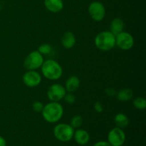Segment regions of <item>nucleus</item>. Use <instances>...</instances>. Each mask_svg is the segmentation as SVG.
<instances>
[{"label":"nucleus","instance_id":"3","mask_svg":"<svg viewBox=\"0 0 146 146\" xmlns=\"http://www.w3.org/2000/svg\"><path fill=\"white\" fill-rule=\"evenodd\" d=\"M96 46L102 51H109L115 46V36L110 31L98 33L94 39Z\"/></svg>","mask_w":146,"mask_h":146},{"label":"nucleus","instance_id":"9","mask_svg":"<svg viewBox=\"0 0 146 146\" xmlns=\"http://www.w3.org/2000/svg\"><path fill=\"white\" fill-rule=\"evenodd\" d=\"M66 94V90L64 86L59 84L51 85L47 91V97L51 101L59 102L64 99V96Z\"/></svg>","mask_w":146,"mask_h":146},{"label":"nucleus","instance_id":"12","mask_svg":"<svg viewBox=\"0 0 146 146\" xmlns=\"http://www.w3.org/2000/svg\"><path fill=\"white\" fill-rule=\"evenodd\" d=\"M75 141L78 145H86L90 141V135L86 130L78 129L74 131V137Z\"/></svg>","mask_w":146,"mask_h":146},{"label":"nucleus","instance_id":"17","mask_svg":"<svg viewBox=\"0 0 146 146\" xmlns=\"http://www.w3.org/2000/svg\"><path fill=\"white\" fill-rule=\"evenodd\" d=\"M116 97L118 100L122 102H126L131 100L133 96V91L131 88H123L117 92Z\"/></svg>","mask_w":146,"mask_h":146},{"label":"nucleus","instance_id":"1","mask_svg":"<svg viewBox=\"0 0 146 146\" xmlns=\"http://www.w3.org/2000/svg\"><path fill=\"white\" fill-rule=\"evenodd\" d=\"M41 115L46 122L55 123L58 122L64 115V108L59 102L51 101L44 106Z\"/></svg>","mask_w":146,"mask_h":146},{"label":"nucleus","instance_id":"13","mask_svg":"<svg viewBox=\"0 0 146 146\" xmlns=\"http://www.w3.org/2000/svg\"><path fill=\"white\" fill-rule=\"evenodd\" d=\"M76 37L75 35L71 31H66L63 34L61 38V42L63 46L65 48L69 49L73 48L76 44Z\"/></svg>","mask_w":146,"mask_h":146},{"label":"nucleus","instance_id":"27","mask_svg":"<svg viewBox=\"0 0 146 146\" xmlns=\"http://www.w3.org/2000/svg\"><path fill=\"white\" fill-rule=\"evenodd\" d=\"M121 146H123V145H121Z\"/></svg>","mask_w":146,"mask_h":146},{"label":"nucleus","instance_id":"26","mask_svg":"<svg viewBox=\"0 0 146 146\" xmlns=\"http://www.w3.org/2000/svg\"><path fill=\"white\" fill-rule=\"evenodd\" d=\"M0 146H7V141L2 136H0Z\"/></svg>","mask_w":146,"mask_h":146},{"label":"nucleus","instance_id":"22","mask_svg":"<svg viewBox=\"0 0 146 146\" xmlns=\"http://www.w3.org/2000/svg\"><path fill=\"white\" fill-rule=\"evenodd\" d=\"M64 99L65 100V101L66 103L69 104H73L75 103L76 101V97L75 96L73 95L72 93H68V94H66V95L64 96Z\"/></svg>","mask_w":146,"mask_h":146},{"label":"nucleus","instance_id":"5","mask_svg":"<svg viewBox=\"0 0 146 146\" xmlns=\"http://www.w3.org/2000/svg\"><path fill=\"white\" fill-rule=\"evenodd\" d=\"M44 56L38 51L30 52L24 61V66L27 70H36L41 68L44 63Z\"/></svg>","mask_w":146,"mask_h":146},{"label":"nucleus","instance_id":"20","mask_svg":"<svg viewBox=\"0 0 146 146\" xmlns=\"http://www.w3.org/2000/svg\"><path fill=\"white\" fill-rule=\"evenodd\" d=\"M37 51L40 53L42 55H47V54H49L52 51V48H51V46L50 44H46V43H44V44H41V45L38 46V48Z\"/></svg>","mask_w":146,"mask_h":146},{"label":"nucleus","instance_id":"16","mask_svg":"<svg viewBox=\"0 0 146 146\" xmlns=\"http://www.w3.org/2000/svg\"><path fill=\"white\" fill-rule=\"evenodd\" d=\"M114 122L116 125V127H118L120 128H126L128 125H129V119H128V116L125 114L122 113H117L114 117Z\"/></svg>","mask_w":146,"mask_h":146},{"label":"nucleus","instance_id":"10","mask_svg":"<svg viewBox=\"0 0 146 146\" xmlns=\"http://www.w3.org/2000/svg\"><path fill=\"white\" fill-rule=\"evenodd\" d=\"M23 83L29 88L36 87L41 84V76L36 70H28L22 76Z\"/></svg>","mask_w":146,"mask_h":146},{"label":"nucleus","instance_id":"19","mask_svg":"<svg viewBox=\"0 0 146 146\" xmlns=\"http://www.w3.org/2000/svg\"><path fill=\"white\" fill-rule=\"evenodd\" d=\"M84 122V118L81 115H74L71 120L70 125L72 126L73 128H78L82 125Z\"/></svg>","mask_w":146,"mask_h":146},{"label":"nucleus","instance_id":"14","mask_svg":"<svg viewBox=\"0 0 146 146\" xmlns=\"http://www.w3.org/2000/svg\"><path fill=\"white\" fill-rule=\"evenodd\" d=\"M80 84H81V82H80L78 77L76 76H71L68 77V79L66 80L64 87L67 92L74 93L79 88Z\"/></svg>","mask_w":146,"mask_h":146},{"label":"nucleus","instance_id":"15","mask_svg":"<svg viewBox=\"0 0 146 146\" xmlns=\"http://www.w3.org/2000/svg\"><path fill=\"white\" fill-rule=\"evenodd\" d=\"M124 29V21L121 18H115L111 21L110 25V31L116 36L123 31Z\"/></svg>","mask_w":146,"mask_h":146},{"label":"nucleus","instance_id":"25","mask_svg":"<svg viewBox=\"0 0 146 146\" xmlns=\"http://www.w3.org/2000/svg\"><path fill=\"white\" fill-rule=\"evenodd\" d=\"M93 146H112L108 141H98V142L96 143Z\"/></svg>","mask_w":146,"mask_h":146},{"label":"nucleus","instance_id":"18","mask_svg":"<svg viewBox=\"0 0 146 146\" xmlns=\"http://www.w3.org/2000/svg\"><path fill=\"white\" fill-rule=\"evenodd\" d=\"M134 107L138 110H144L146 108V99L143 97H137L133 102Z\"/></svg>","mask_w":146,"mask_h":146},{"label":"nucleus","instance_id":"2","mask_svg":"<svg viewBox=\"0 0 146 146\" xmlns=\"http://www.w3.org/2000/svg\"><path fill=\"white\" fill-rule=\"evenodd\" d=\"M43 76L50 81H56L63 75V68L59 63L54 59L44 61L41 67Z\"/></svg>","mask_w":146,"mask_h":146},{"label":"nucleus","instance_id":"6","mask_svg":"<svg viewBox=\"0 0 146 146\" xmlns=\"http://www.w3.org/2000/svg\"><path fill=\"white\" fill-rule=\"evenodd\" d=\"M134 45V38L130 33L122 31L115 36V46L120 49L128 51L131 49Z\"/></svg>","mask_w":146,"mask_h":146},{"label":"nucleus","instance_id":"24","mask_svg":"<svg viewBox=\"0 0 146 146\" xmlns=\"http://www.w3.org/2000/svg\"><path fill=\"white\" fill-rule=\"evenodd\" d=\"M105 93L109 97H113L114 96L116 95L117 91L114 89L113 88H111V87H108V88H106L105 89Z\"/></svg>","mask_w":146,"mask_h":146},{"label":"nucleus","instance_id":"8","mask_svg":"<svg viewBox=\"0 0 146 146\" xmlns=\"http://www.w3.org/2000/svg\"><path fill=\"white\" fill-rule=\"evenodd\" d=\"M88 14L93 20L101 21L106 16V8L100 1H93L88 6Z\"/></svg>","mask_w":146,"mask_h":146},{"label":"nucleus","instance_id":"11","mask_svg":"<svg viewBox=\"0 0 146 146\" xmlns=\"http://www.w3.org/2000/svg\"><path fill=\"white\" fill-rule=\"evenodd\" d=\"M44 6L47 10L52 13H58L64 8L63 0H44Z\"/></svg>","mask_w":146,"mask_h":146},{"label":"nucleus","instance_id":"23","mask_svg":"<svg viewBox=\"0 0 146 146\" xmlns=\"http://www.w3.org/2000/svg\"><path fill=\"white\" fill-rule=\"evenodd\" d=\"M94 110L96 111L98 113H101L104 111V106H103L102 104L99 101H96V102L94 104Z\"/></svg>","mask_w":146,"mask_h":146},{"label":"nucleus","instance_id":"21","mask_svg":"<svg viewBox=\"0 0 146 146\" xmlns=\"http://www.w3.org/2000/svg\"><path fill=\"white\" fill-rule=\"evenodd\" d=\"M44 105L41 101H34L32 104V109L36 113H41Z\"/></svg>","mask_w":146,"mask_h":146},{"label":"nucleus","instance_id":"7","mask_svg":"<svg viewBox=\"0 0 146 146\" xmlns=\"http://www.w3.org/2000/svg\"><path fill=\"white\" fill-rule=\"evenodd\" d=\"M126 136L122 128L115 127L108 134V142L112 146H121L125 143Z\"/></svg>","mask_w":146,"mask_h":146},{"label":"nucleus","instance_id":"4","mask_svg":"<svg viewBox=\"0 0 146 146\" xmlns=\"http://www.w3.org/2000/svg\"><path fill=\"white\" fill-rule=\"evenodd\" d=\"M54 135L58 141L61 142H68L74 137V128L70 124L58 123L54 127Z\"/></svg>","mask_w":146,"mask_h":146}]
</instances>
